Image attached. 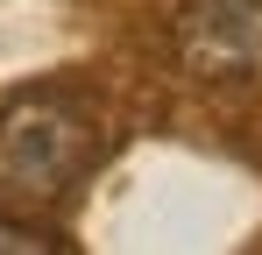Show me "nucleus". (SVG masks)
Masks as SVG:
<instances>
[{"instance_id":"f257e3e1","label":"nucleus","mask_w":262,"mask_h":255,"mask_svg":"<svg viewBox=\"0 0 262 255\" xmlns=\"http://www.w3.org/2000/svg\"><path fill=\"white\" fill-rule=\"evenodd\" d=\"M99 156V121L78 92H14L0 107V206H57Z\"/></svg>"},{"instance_id":"f03ea898","label":"nucleus","mask_w":262,"mask_h":255,"mask_svg":"<svg viewBox=\"0 0 262 255\" xmlns=\"http://www.w3.org/2000/svg\"><path fill=\"white\" fill-rule=\"evenodd\" d=\"M170 50H177V71L199 85H255L262 78V0H177Z\"/></svg>"},{"instance_id":"7ed1b4c3","label":"nucleus","mask_w":262,"mask_h":255,"mask_svg":"<svg viewBox=\"0 0 262 255\" xmlns=\"http://www.w3.org/2000/svg\"><path fill=\"white\" fill-rule=\"evenodd\" d=\"M0 255H64V241L36 227V220H14V213H0Z\"/></svg>"}]
</instances>
